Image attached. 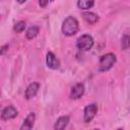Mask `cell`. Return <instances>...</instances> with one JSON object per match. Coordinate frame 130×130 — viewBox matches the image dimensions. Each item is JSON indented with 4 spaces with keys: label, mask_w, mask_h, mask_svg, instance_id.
<instances>
[{
    "label": "cell",
    "mask_w": 130,
    "mask_h": 130,
    "mask_svg": "<svg viewBox=\"0 0 130 130\" xmlns=\"http://www.w3.org/2000/svg\"><path fill=\"white\" fill-rule=\"evenodd\" d=\"M69 120H70V117L69 116H61L59 117L55 124H54V130H64L68 123H69Z\"/></svg>",
    "instance_id": "10"
},
{
    "label": "cell",
    "mask_w": 130,
    "mask_h": 130,
    "mask_svg": "<svg viewBox=\"0 0 130 130\" xmlns=\"http://www.w3.org/2000/svg\"><path fill=\"white\" fill-rule=\"evenodd\" d=\"M0 130H1V128H0Z\"/></svg>",
    "instance_id": "22"
},
{
    "label": "cell",
    "mask_w": 130,
    "mask_h": 130,
    "mask_svg": "<svg viewBox=\"0 0 130 130\" xmlns=\"http://www.w3.org/2000/svg\"><path fill=\"white\" fill-rule=\"evenodd\" d=\"M93 130H100V129H93Z\"/></svg>",
    "instance_id": "19"
},
{
    "label": "cell",
    "mask_w": 130,
    "mask_h": 130,
    "mask_svg": "<svg viewBox=\"0 0 130 130\" xmlns=\"http://www.w3.org/2000/svg\"><path fill=\"white\" fill-rule=\"evenodd\" d=\"M130 46V37L128 35H124L121 40V47L123 50H127Z\"/></svg>",
    "instance_id": "15"
},
{
    "label": "cell",
    "mask_w": 130,
    "mask_h": 130,
    "mask_svg": "<svg viewBox=\"0 0 130 130\" xmlns=\"http://www.w3.org/2000/svg\"><path fill=\"white\" fill-rule=\"evenodd\" d=\"M98 113V106L95 104H88L85 106L83 111V121L85 123H89L93 120Z\"/></svg>",
    "instance_id": "4"
},
{
    "label": "cell",
    "mask_w": 130,
    "mask_h": 130,
    "mask_svg": "<svg viewBox=\"0 0 130 130\" xmlns=\"http://www.w3.org/2000/svg\"><path fill=\"white\" fill-rule=\"evenodd\" d=\"M82 17H83V19H84L87 23H89V24H94V23H96V22L99 21V19H100V17H99L98 14H95V13H93V12H90V11L83 12V13H82Z\"/></svg>",
    "instance_id": "11"
},
{
    "label": "cell",
    "mask_w": 130,
    "mask_h": 130,
    "mask_svg": "<svg viewBox=\"0 0 130 130\" xmlns=\"http://www.w3.org/2000/svg\"><path fill=\"white\" fill-rule=\"evenodd\" d=\"M117 130H123V129H122V128H118Z\"/></svg>",
    "instance_id": "18"
},
{
    "label": "cell",
    "mask_w": 130,
    "mask_h": 130,
    "mask_svg": "<svg viewBox=\"0 0 130 130\" xmlns=\"http://www.w3.org/2000/svg\"><path fill=\"white\" fill-rule=\"evenodd\" d=\"M39 89H40V83H39V82H32V83H30V84L26 87V89H25V93H24L25 99H26V100L32 99V98L38 93Z\"/></svg>",
    "instance_id": "9"
},
{
    "label": "cell",
    "mask_w": 130,
    "mask_h": 130,
    "mask_svg": "<svg viewBox=\"0 0 130 130\" xmlns=\"http://www.w3.org/2000/svg\"><path fill=\"white\" fill-rule=\"evenodd\" d=\"M25 26H26L25 21H23V20H19V21L15 22V24L13 25V30H14L15 32L19 34V32H22V31L24 30Z\"/></svg>",
    "instance_id": "14"
},
{
    "label": "cell",
    "mask_w": 130,
    "mask_h": 130,
    "mask_svg": "<svg viewBox=\"0 0 130 130\" xmlns=\"http://www.w3.org/2000/svg\"><path fill=\"white\" fill-rule=\"evenodd\" d=\"M7 49H8V45H5V46L1 47V48H0V54H1V55L4 54V52L7 51Z\"/></svg>",
    "instance_id": "17"
},
{
    "label": "cell",
    "mask_w": 130,
    "mask_h": 130,
    "mask_svg": "<svg viewBox=\"0 0 130 130\" xmlns=\"http://www.w3.org/2000/svg\"><path fill=\"white\" fill-rule=\"evenodd\" d=\"M79 28L78 20L73 16H67L62 23V32L66 37L74 36Z\"/></svg>",
    "instance_id": "1"
},
{
    "label": "cell",
    "mask_w": 130,
    "mask_h": 130,
    "mask_svg": "<svg viewBox=\"0 0 130 130\" xmlns=\"http://www.w3.org/2000/svg\"><path fill=\"white\" fill-rule=\"evenodd\" d=\"M46 63H47V66L49 68L53 69V70H56V69H58L60 67V61H59V59L52 52H48L47 53Z\"/></svg>",
    "instance_id": "6"
},
{
    "label": "cell",
    "mask_w": 130,
    "mask_h": 130,
    "mask_svg": "<svg viewBox=\"0 0 130 130\" xmlns=\"http://www.w3.org/2000/svg\"><path fill=\"white\" fill-rule=\"evenodd\" d=\"M77 7L79 9H89L94 5L93 1H86V0H79L77 1Z\"/></svg>",
    "instance_id": "13"
},
{
    "label": "cell",
    "mask_w": 130,
    "mask_h": 130,
    "mask_svg": "<svg viewBox=\"0 0 130 130\" xmlns=\"http://www.w3.org/2000/svg\"><path fill=\"white\" fill-rule=\"evenodd\" d=\"M116 61H117V58H116V55L114 53H107V54L103 55L100 58L99 70L101 72H106V71L110 70L114 66Z\"/></svg>",
    "instance_id": "2"
},
{
    "label": "cell",
    "mask_w": 130,
    "mask_h": 130,
    "mask_svg": "<svg viewBox=\"0 0 130 130\" xmlns=\"http://www.w3.org/2000/svg\"><path fill=\"white\" fill-rule=\"evenodd\" d=\"M93 38L89 35H82L76 41V47L80 51H89L93 46Z\"/></svg>",
    "instance_id": "3"
},
{
    "label": "cell",
    "mask_w": 130,
    "mask_h": 130,
    "mask_svg": "<svg viewBox=\"0 0 130 130\" xmlns=\"http://www.w3.org/2000/svg\"><path fill=\"white\" fill-rule=\"evenodd\" d=\"M84 85L83 83H76L70 91V99L71 100H78L84 94Z\"/></svg>",
    "instance_id": "7"
},
{
    "label": "cell",
    "mask_w": 130,
    "mask_h": 130,
    "mask_svg": "<svg viewBox=\"0 0 130 130\" xmlns=\"http://www.w3.org/2000/svg\"><path fill=\"white\" fill-rule=\"evenodd\" d=\"M35 121H36V114L31 112L23 120V123L20 126V130H32Z\"/></svg>",
    "instance_id": "8"
},
{
    "label": "cell",
    "mask_w": 130,
    "mask_h": 130,
    "mask_svg": "<svg viewBox=\"0 0 130 130\" xmlns=\"http://www.w3.org/2000/svg\"><path fill=\"white\" fill-rule=\"evenodd\" d=\"M39 32H40V28H39V26H37V25H32V26L28 27L27 30H26V32H25L26 39H28V40H32V39H35V38L39 35Z\"/></svg>",
    "instance_id": "12"
},
{
    "label": "cell",
    "mask_w": 130,
    "mask_h": 130,
    "mask_svg": "<svg viewBox=\"0 0 130 130\" xmlns=\"http://www.w3.org/2000/svg\"><path fill=\"white\" fill-rule=\"evenodd\" d=\"M0 94H1V90H0Z\"/></svg>",
    "instance_id": "20"
},
{
    "label": "cell",
    "mask_w": 130,
    "mask_h": 130,
    "mask_svg": "<svg viewBox=\"0 0 130 130\" xmlns=\"http://www.w3.org/2000/svg\"><path fill=\"white\" fill-rule=\"evenodd\" d=\"M0 18H1V15H0Z\"/></svg>",
    "instance_id": "21"
},
{
    "label": "cell",
    "mask_w": 130,
    "mask_h": 130,
    "mask_svg": "<svg viewBox=\"0 0 130 130\" xmlns=\"http://www.w3.org/2000/svg\"><path fill=\"white\" fill-rule=\"evenodd\" d=\"M47 4H48V1H44V0H40V1H39V5H40L41 7H46Z\"/></svg>",
    "instance_id": "16"
},
{
    "label": "cell",
    "mask_w": 130,
    "mask_h": 130,
    "mask_svg": "<svg viewBox=\"0 0 130 130\" xmlns=\"http://www.w3.org/2000/svg\"><path fill=\"white\" fill-rule=\"evenodd\" d=\"M18 115V111L16 110V108L12 105L7 106L3 109V111L1 112V119L4 121L10 120V119H14L16 118Z\"/></svg>",
    "instance_id": "5"
}]
</instances>
